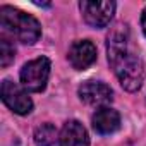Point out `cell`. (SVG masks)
Listing matches in <instances>:
<instances>
[{
	"label": "cell",
	"instance_id": "cell-7",
	"mask_svg": "<svg viewBox=\"0 0 146 146\" xmlns=\"http://www.w3.org/2000/svg\"><path fill=\"white\" fill-rule=\"evenodd\" d=\"M67 58H69L70 65L74 67L76 70H86L96 60V46L90 40L74 41L72 46L69 48Z\"/></svg>",
	"mask_w": 146,
	"mask_h": 146
},
{
	"label": "cell",
	"instance_id": "cell-3",
	"mask_svg": "<svg viewBox=\"0 0 146 146\" xmlns=\"http://www.w3.org/2000/svg\"><path fill=\"white\" fill-rule=\"evenodd\" d=\"M50 69H52V64H50V58L46 57H38L35 60L26 62L19 72L21 86L29 93H41L46 88Z\"/></svg>",
	"mask_w": 146,
	"mask_h": 146
},
{
	"label": "cell",
	"instance_id": "cell-2",
	"mask_svg": "<svg viewBox=\"0 0 146 146\" xmlns=\"http://www.w3.org/2000/svg\"><path fill=\"white\" fill-rule=\"evenodd\" d=\"M0 28L4 35H9L24 45H35L41 36L40 23L33 16L11 5L0 7Z\"/></svg>",
	"mask_w": 146,
	"mask_h": 146
},
{
	"label": "cell",
	"instance_id": "cell-8",
	"mask_svg": "<svg viewBox=\"0 0 146 146\" xmlns=\"http://www.w3.org/2000/svg\"><path fill=\"white\" fill-rule=\"evenodd\" d=\"M58 146H90L86 127L79 120H67L58 134Z\"/></svg>",
	"mask_w": 146,
	"mask_h": 146
},
{
	"label": "cell",
	"instance_id": "cell-11",
	"mask_svg": "<svg viewBox=\"0 0 146 146\" xmlns=\"http://www.w3.org/2000/svg\"><path fill=\"white\" fill-rule=\"evenodd\" d=\"M14 57H16V48L14 45L4 36L0 40V65L2 67H7L9 64L14 62Z\"/></svg>",
	"mask_w": 146,
	"mask_h": 146
},
{
	"label": "cell",
	"instance_id": "cell-4",
	"mask_svg": "<svg viewBox=\"0 0 146 146\" xmlns=\"http://www.w3.org/2000/svg\"><path fill=\"white\" fill-rule=\"evenodd\" d=\"M0 95H2V102L17 115H28L33 110V100L29 98L28 91L23 86L12 83L11 79L2 81Z\"/></svg>",
	"mask_w": 146,
	"mask_h": 146
},
{
	"label": "cell",
	"instance_id": "cell-10",
	"mask_svg": "<svg viewBox=\"0 0 146 146\" xmlns=\"http://www.w3.org/2000/svg\"><path fill=\"white\" fill-rule=\"evenodd\" d=\"M58 139V131L53 124H41L35 131V144L36 146H55Z\"/></svg>",
	"mask_w": 146,
	"mask_h": 146
},
{
	"label": "cell",
	"instance_id": "cell-5",
	"mask_svg": "<svg viewBox=\"0 0 146 146\" xmlns=\"http://www.w3.org/2000/svg\"><path fill=\"white\" fill-rule=\"evenodd\" d=\"M115 7H117L115 2H90V0L79 2L83 19L91 28H105V26H108L113 14H115Z\"/></svg>",
	"mask_w": 146,
	"mask_h": 146
},
{
	"label": "cell",
	"instance_id": "cell-9",
	"mask_svg": "<svg viewBox=\"0 0 146 146\" xmlns=\"http://www.w3.org/2000/svg\"><path fill=\"white\" fill-rule=\"evenodd\" d=\"M91 124H93V129L98 134H102V136L112 134L120 127V115H119L117 110H113L110 107H102L95 112V115L91 119Z\"/></svg>",
	"mask_w": 146,
	"mask_h": 146
},
{
	"label": "cell",
	"instance_id": "cell-6",
	"mask_svg": "<svg viewBox=\"0 0 146 146\" xmlns=\"http://www.w3.org/2000/svg\"><path fill=\"white\" fill-rule=\"evenodd\" d=\"M78 95H79L81 102H84L86 105H91V107H98V108L107 107L113 100L112 88L102 81H84L79 86Z\"/></svg>",
	"mask_w": 146,
	"mask_h": 146
},
{
	"label": "cell",
	"instance_id": "cell-1",
	"mask_svg": "<svg viewBox=\"0 0 146 146\" xmlns=\"http://www.w3.org/2000/svg\"><path fill=\"white\" fill-rule=\"evenodd\" d=\"M107 57L115 78L125 91H137L144 79V65L134 48L127 24L117 23L107 36Z\"/></svg>",
	"mask_w": 146,
	"mask_h": 146
},
{
	"label": "cell",
	"instance_id": "cell-12",
	"mask_svg": "<svg viewBox=\"0 0 146 146\" xmlns=\"http://www.w3.org/2000/svg\"><path fill=\"white\" fill-rule=\"evenodd\" d=\"M141 28H143L144 36H146V7H144V11H143V14H141Z\"/></svg>",
	"mask_w": 146,
	"mask_h": 146
}]
</instances>
